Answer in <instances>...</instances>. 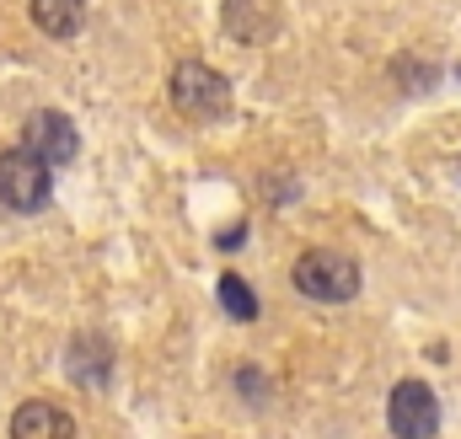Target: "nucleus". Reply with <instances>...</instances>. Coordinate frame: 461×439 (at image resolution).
<instances>
[{"label": "nucleus", "instance_id": "1", "mask_svg": "<svg viewBox=\"0 0 461 439\" xmlns=\"http://www.w3.org/2000/svg\"><path fill=\"white\" fill-rule=\"evenodd\" d=\"M49 193H54V166L49 161H38L27 145H16V150L0 156V204L5 210L38 215L49 204Z\"/></svg>", "mask_w": 461, "mask_h": 439}, {"label": "nucleus", "instance_id": "2", "mask_svg": "<svg viewBox=\"0 0 461 439\" xmlns=\"http://www.w3.org/2000/svg\"><path fill=\"white\" fill-rule=\"evenodd\" d=\"M295 290L312 295V300H322V306H344V300L359 295V263L344 257V252L317 246V252H306L295 263Z\"/></svg>", "mask_w": 461, "mask_h": 439}, {"label": "nucleus", "instance_id": "3", "mask_svg": "<svg viewBox=\"0 0 461 439\" xmlns=\"http://www.w3.org/2000/svg\"><path fill=\"white\" fill-rule=\"evenodd\" d=\"M172 108L183 112V118H199V123L221 118V112L230 108L226 76L210 70V65H199V59H183V65L172 70Z\"/></svg>", "mask_w": 461, "mask_h": 439}, {"label": "nucleus", "instance_id": "4", "mask_svg": "<svg viewBox=\"0 0 461 439\" xmlns=\"http://www.w3.org/2000/svg\"><path fill=\"white\" fill-rule=\"evenodd\" d=\"M386 424H392L397 439H435V429H440V402H435V391H429L424 381L392 386V397H386Z\"/></svg>", "mask_w": 461, "mask_h": 439}, {"label": "nucleus", "instance_id": "5", "mask_svg": "<svg viewBox=\"0 0 461 439\" xmlns=\"http://www.w3.org/2000/svg\"><path fill=\"white\" fill-rule=\"evenodd\" d=\"M22 145H27L38 161H49V166H70V161L81 156V134H76V123H70L65 112H54V108H43V112L27 118Z\"/></svg>", "mask_w": 461, "mask_h": 439}, {"label": "nucleus", "instance_id": "6", "mask_svg": "<svg viewBox=\"0 0 461 439\" xmlns=\"http://www.w3.org/2000/svg\"><path fill=\"white\" fill-rule=\"evenodd\" d=\"M11 439H76V424H70V413L59 402L32 397V402H22L11 413Z\"/></svg>", "mask_w": 461, "mask_h": 439}, {"label": "nucleus", "instance_id": "7", "mask_svg": "<svg viewBox=\"0 0 461 439\" xmlns=\"http://www.w3.org/2000/svg\"><path fill=\"white\" fill-rule=\"evenodd\" d=\"M65 370H70L81 386H103V381L113 375V343H108V337H97V332L76 337V343L65 348Z\"/></svg>", "mask_w": 461, "mask_h": 439}, {"label": "nucleus", "instance_id": "8", "mask_svg": "<svg viewBox=\"0 0 461 439\" xmlns=\"http://www.w3.org/2000/svg\"><path fill=\"white\" fill-rule=\"evenodd\" d=\"M226 27H230V38H241V43H263V38L279 27V11H274L268 0H230Z\"/></svg>", "mask_w": 461, "mask_h": 439}, {"label": "nucleus", "instance_id": "9", "mask_svg": "<svg viewBox=\"0 0 461 439\" xmlns=\"http://www.w3.org/2000/svg\"><path fill=\"white\" fill-rule=\"evenodd\" d=\"M81 11H86V0H32V22L49 38H70L81 27Z\"/></svg>", "mask_w": 461, "mask_h": 439}, {"label": "nucleus", "instance_id": "10", "mask_svg": "<svg viewBox=\"0 0 461 439\" xmlns=\"http://www.w3.org/2000/svg\"><path fill=\"white\" fill-rule=\"evenodd\" d=\"M221 306H226V317H236V322H252L258 317V295H252V284L241 273H226L221 279Z\"/></svg>", "mask_w": 461, "mask_h": 439}]
</instances>
